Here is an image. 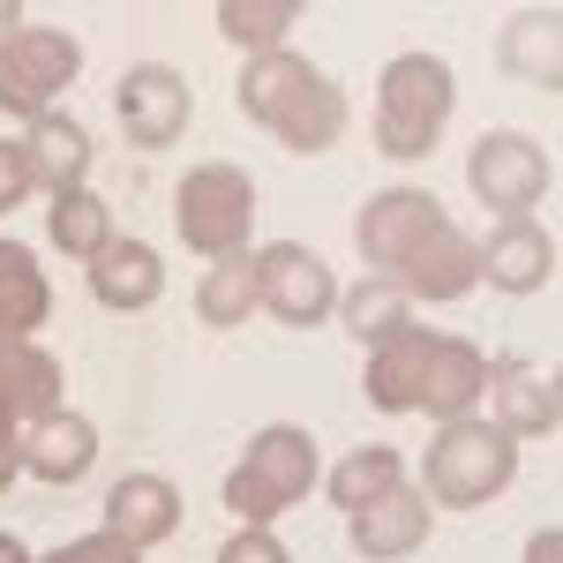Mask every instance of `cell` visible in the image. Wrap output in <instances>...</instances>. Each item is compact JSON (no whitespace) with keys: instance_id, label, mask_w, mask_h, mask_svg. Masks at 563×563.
Listing matches in <instances>:
<instances>
[{"instance_id":"cell-1","label":"cell","mask_w":563,"mask_h":563,"mask_svg":"<svg viewBox=\"0 0 563 563\" xmlns=\"http://www.w3.org/2000/svg\"><path fill=\"white\" fill-rule=\"evenodd\" d=\"M451 106H459L451 60H435V53H398L384 76H376V151L398 158V166L429 158L443 121H451Z\"/></svg>"},{"instance_id":"cell-2","label":"cell","mask_w":563,"mask_h":563,"mask_svg":"<svg viewBox=\"0 0 563 563\" xmlns=\"http://www.w3.org/2000/svg\"><path fill=\"white\" fill-rule=\"evenodd\" d=\"M316 474H323V466H316V435L294 429V421H271V429L241 451V466L225 474V511L241 526H271L316 488Z\"/></svg>"},{"instance_id":"cell-3","label":"cell","mask_w":563,"mask_h":563,"mask_svg":"<svg viewBox=\"0 0 563 563\" xmlns=\"http://www.w3.org/2000/svg\"><path fill=\"white\" fill-rule=\"evenodd\" d=\"M519 474V443L496 429V421H443L429 443V504H451V511H481L496 504Z\"/></svg>"},{"instance_id":"cell-4","label":"cell","mask_w":563,"mask_h":563,"mask_svg":"<svg viewBox=\"0 0 563 563\" xmlns=\"http://www.w3.org/2000/svg\"><path fill=\"white\" fill-rule=\"evenodd\" d=\"M174 225L196 256H211V263L241 256L249 249V225H256V180L241 174V166H225V158L196 166L174 196Z\"/></svg>"},{"instance_id":"cell-5","label":"cell","mask_w":563,"mask_h":563,"mask_svg":"<svg viewBox=\"0 0 563 563\" xmlns=\"http://www.w3.org/2000/svg\"><path fill=\"white\" fill-rule=\"evenodd\" d=\"M84 68V45L68 31H45V23H23L15 38H0V113L15 121H45L53 98L76 84Z\"/></svg>"},{"instance_id":"cell-6","label":"cell","mask_w":563,"mask_h":563,"mask_svg":"<svg viewBox=\"0 0 563 563\" xmlns=\"http://www.w3.org/2000/svg\"><path fill=\"white\" fill-rule=\"evenodd\" d=\"M549 180H556L549 151H541L533 135H519V129H488L474 151H466V188H474L496 218H526L541 196H549Z\"/></svg>"},{"instance_id":"cell-7","label":"cell","mask_w":563,"mask_h":563,"mask_svg":"<svg viewBox=\"0 0 563 563\" xmlns=\"http://www.w3.org/2000/svg\"><path fill=\"white\" fill-rule=\"evenodd\" d=\"M113 113H121V135L135 151H166V143H180L188 113H196V90L166 60H135L121 76V90H113Z\"/></svg>"},{"instance_id":"cell-8","label":"cell","mask_w":563,"mask_h":563,"mask_svg":"<svg viewBox=\"0 0 563 563\" xmlns=\"http://www.w3.org/2000/svg\"><path fill=\"white\" fill-rule=\"evenodd\" d=\"M256 278H263V308L286 323V331H316L331 308H339V278L331 263L301 249V241H271L256 256Z\"/></svg>"},{"instance_id":"cell-9","label":"cell","mask_w":563,"mask_h":563,"mask_svg":"<svg viewBox=\"0 0 563 563\" xmlns=\"http://www.w3.org/2000/svg\"><path fill=\"white\" fill-rule=\"evenodd\" d=\"M435 225H443V203H435L429 188H384V196L361 203L353 241H361V263H376V278H398L406 256L429 241Z\"/></svg>"},{"instance_id":"cell-10","label":"cell","mask_w":563,"mask_h":563,"mask_svg":"<svg viewBox=\"0 0 563 563\" xmlns=\"http://www.w3.org/2000/svg\"><path fill=\"white\" fill-rule=\"evenodd\" d=\"M60 361L38 339L0 346V459H23V435L38 429L45 413H60Z\"/></svg>"},{"instance_id":"cell-11","label":"cell","mask_w":563,"mask_h":563,"mask_svg":"<svg viewBox=\"0 0 563 563\" xmlns=\"http://www.w3.org/2000/svg\"><path fill=\"white\" fill-rule=\"evenodd\" d=\"M496 376V361L474 346V339H429V361H421V406L413 413H429V421H466L481 406V390Z\"/></svg>"},{"instance_id":"cell-12","label":"cell","mask_w":563,"mask_h":563,"mask_svg":"<svg viewBox=\"0 0 563 563\" xmlns=\"http://www.w3.org/2000/svg\"><path fill=\"white\" fill-rule=\"evenodd\" d=\"M106 533L129 541L135 556L180 533V488L166 474H121L106 488Z\"/></svg>"},{"instance_id":"cell-13","label":"cell","mask_w":563,"mask_h":563,"mask_svg":"<svg viewBox=\"0 0 563 563\" xmlns=\"http://www.w3.org/2000/svg\"><path fill=\"white\" fill-rule=\"evenodd\" d=\"M398 286H406V301H459V294H474V286H481V241H474V233H459V225L443 218L429 241L406 256Z\"/></svg>"},{"instance_id":"cell-14","label":"cell","mask_w":563,"mask_h":563,"mask_svg":"<svg viewBox=\"0 0 563 563\" xmlns=\"http://www.w3.org/2000/svg\"><path fill=\"white\" fill-rule=\"evenodd\" d=\"M429 526H435V504H421L406 481L390 488V496H376V504H361L353 511V556L361 563H398V556H413L421 541H429Z\"/></svg>"},{"instance_id":"cell-15","label":"cell","mask_w":563,"mask_h":563,"mask_svg":"<svg viewBox=\"0 0 563 563\" xmlns=\"http://www.w3.org/2000/svg\"><path fill=\"white\" fill-rule=\"evenodd\" d=\"M481 278L504 286V294H541L556 278V233L533 225V218H504L488 241H481Z\"/></svg>"},{"instance_id":"cell-16","label":"cell","mask_w":563,"mask_h":563,"mask_svg":"<svg viewBox=\"0 0 563 563\" xmlns=\"http://www.w3.org/2000/svg\"><path fill=\"white\" fill-rule=\"evenodd\" d=\"M90 466H98V429H90L76 406L45 413L38 429L23 435V474H38L45 488H76Z\"/></svg>"},{"instance_id":"cell-17","label":"cell","mask_w":563,"mask_h":563,"mask_svg":"<svg viewBox=\"0 0 563 563\" xmlns=\"http://www.w3.org/2000/svg\"><path fill=\"white\" fill-rule=\"evenodd\" d=\"M488 398H496V429L511 435V443H519V435H556V421H563L556 376H541L533 361H496Z\"/></svg>"},{"instance_id":"cell-18","label":"cell","mask_w":563,"mask_h":563,"mask_svg":"<svg viewBox=\"0 0 563 563\" xmlns=\"http://www.w3.org/2000/svg\"><path fill=\"white\" fill-rule=\"evenodd\" d=\"M23 158H31V180H38L45 196H68V188H84L90 174V135L76 113H45V121H31L23 129Z\"/></svg>"},{"instance_id":"cell-19","label":"cell","mask_w":563,"mask_h":563,"mask_svg":"<svg viewBox=\"0 0 563 563\" xmlns=\"http://www.w3.org/2000/svg\"><path fill=\"white\" fill-rule=\"evenodd\" d=\"M271 135H278L294 158H316V151H331V143L346 135V90H339L331 76H323V68H316V76L294 90V106L271 121Z\"/></svg>"},{"instance_id":"cell-20","label":"cell","mask_w":563,"mask_h":563,"mask_svg":"<svg viewBox=\"0 0 563 563\" xmlns=\"http://www.w3.org/2000/svg\"><path fill=\"white\" fill-rule=\"evenodd\" d=\"M429 339L435 331H398L384 346H368V368H361V384H368V406L376 413H413L421 406V361H429Z\"/></svg>"},{"instance_id":"cell-21","label":"cell","mask_w":563,"mask_h":563,"mask_svg":"<svg viewBox=\"0 0 563 563\" xmlns=\"http://www.w3.org/2000/svg\"><path fill=\"white\" fill-rule=\"evenodd\" d=\"M158 294H166V263L151 241H113L90 263V301L98 308H151Z\"/></svg>"},{"instance_id":"cell-22","label":"cell","mask_w":563,"mask_h":563,"mask_svg":"<svg viewBox=\"0 0 563 563\" xmlns=\"http://www.w3.org/2000/svg\"><path fill=\"white\" fill-rule=\"evenodd\" d=\"M45 316H53V286H45V263L23 241H0V346L31 339Z\"/></svg>"},{"instance_id":"cell-23","label":"cell","mask_w":563,"mask_h":563,"mask_svg":"<svg viewBox=\"0 0 563 563\" xmlns=\"http://www.w3.org/2000/svg\"><path fill=\"white\" fill-rule=\"evenodd\" d=\"M263 308V278H256V249H241V256H218L203 271V286H196V316L211 323V331H233V323H249Z\"/></svg>"},{"instance_id":"cell-24","label":"cell","mask_w":563,"mask_h":563,"mask_svg":"<svg viewBox=\"0 0 563 563\" xmlns=\"http://www.w3.org/2000/svg\"><path fill=\"white\" fill-rule=\"evenodd\" d=\"M308 76H316V60H301V53H286V45H278V53H256V60L241 68L233 98H241V113H249L256 129H271V121L294 106V90H301Z\"/></svg>"},{"instance_id":"cell-25","label":"cell","mask_w":563,"mask_h":563,"mask_svg":"<svg viewBox=\"0 0 563 563\" xmlns=\"http://www.w3.org/2000/svg\"><path fill=\"white\" fill-rule=\"evenodd\" d=\"M45 241H53L60 256H76V263H98L106 249H113V211H106V196H90V188L53 196V211H45Z\"/></svg>"},{"instance_id":"cell-26","label":"cell","mask_w":563,"mask_h":563,"mask_svg":"<svg viewBox=\"0 0 563 563\" xmlns=\"http://www.w3.org/2000/svg\"><path fill=\"white\" fill-rule=\"evenodd\" d=\"M339 316H346L353 346H384L398 331H413V301L398 278H361L353 294H339Z\"/></svg>"},{"instance_id":"cell-27","label":"cell","mask_w":563,"mask_h":563,"mask_svg":"<svg viewBox=\"0 0 563 563\" xmlns=\"http://www.w3.org/2000/svg\"><path fill=\"white\" fill-rule=\"evenodd\" d=\"M398 481H406V459H398L390 443H368V451H353V459H339V466L323 474V488H331V504H339V511L353 519L361 504H376V496H390Z\"/></svg>"},{"instance_id":"cell-28","label":"cell","mask_w":563,"mask_h":563,"mask_svg":"<svg viewBox=\"0 0 563 563\" xmlns=\"http://www.w3.org/2000/svg\"><path fill=\"white\" fill-rule=\"evenodd\" d=\"M504 68L526 76V84H541V90H556V76H563L556 8H526V15H511V31H504Z\"/></svg>"},{"instance_id":"cell-29","label":"cell","mask_w":563,"mask_h":563,"mask_svg":"<svg viewBox=\"0 0 563 563\" xmlns=\"http://www.w3.org/2000/svg\"><path fill=\"white\" fill-rule=\"evenodd\" d=\"M294 23H301V0H218V31L233 45H249V60L278 53Z\"/></svg>"},{"instance_id":"cell-30","label":"cell","mask_w":563,"mask_h":563,"mask_svg":"<svg viewBox=\"0 0 563 563\" xmlns=\"http://www.w3.org/2000/svg\"><path fill=\"white\" fill-rule=\"evenodd\" d=\"M38 563H143V556L98 526V533H84V541H60V549H53V556H38Z\"/></svg>"},{"instance_id":"cell-31","label":"cell","mask_w":563,"mask_h":563,"mask_svg":"<svg viewBox=\"0 0 563 563\" xmlns=\"http://www.w3.org/2000/svg\"><path fill=\"white\" fill-rule=\"evenodd\" d=\"M218 563H294V556H286V541H278L271 526H241V533L218 549Z\"/></svg>"},{"instance_id":"cell-32","label":"cell","mask_w":563,"mask_h":563,"mask_svg":"<svg viewBox=\"0 0 563 563\" xmlns=\"http://www.w3.org/2000/svg\"><path fill=\"white\" fill-rule=\"evenodd\" d=\"M31 188H38V180H31V158H23V143H0V211H15Z\"/></svg>"},{"instance_id":"cell-33","label":"cell","mask_w":563,"mask_h":563,"mask_svg":"<svg viewBox=\"0 0 563 563\" xmlns=\"http://www.w3.org/2000/svg\"><path fill=\"white\" fill-rule=\"evenodd\" d=\"M526 563H563V533L556 526H541V533L526 541Z\"/></svg>"},{"instance_id":"cell-34","label":"cell","mask_w":563,"mask_h":563,"mask_svg":"<svg viewBox=\"0 0 563 563\" xmlns=\"http://www.w3.org/2000/svg\"><path fill=\"white\" fill-rule=\"evenodd\" d=\"M0 563H38V556H31V549H23L15 533H0Z\"/></svg>"},{"instance_id":"cell-35","label":"cell","mask_w":563,"mask_h":563,"mask_svg":"<svg viewBox=\"0 0 563 563\" xmlns=\"http://www.w3.org/2000/svg\"><path fill=\"white\" fill-rule=\"evenodd\" d=\"M15 31H23V8H15V0H0V38H15Z\"/></svg>"}]
</instances>
